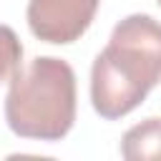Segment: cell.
I'll list each match as a JSON object with an SVG mask.
<instances>
[{
  "label": "cell",
  "instance_id": "obj_1",
  "mask_svg": "<svg viewBox=\"0 0 161 161\" xmlns=\"http://www.w3.org/2000/svg\"><path fill=\"white\" fill-rule=\"evenodd\" d=\"M161 83V23L133 13L118 20L91 68L93 111L116 121L138 108Z\"/></svg>",
  "mask_w": 161,
  "mask_h": 161
},
{
  "label": "cell",
  "instance_id": "obj_2",
  "mask_svg": "<svg viewBox=\"0 0 161 161\" xmlns=\"http://www.w3.org/2000/svg\"><path fill=\"white\" fill-rule=\"evenodd\" d=\"M75 73L55 55H38L10 78L5 123L20 138L60 141L75 123Z\"/></svg>",
  "mask_w": 161,
  "mask_h": 161
},
{
  "label": "cell",
  "instance_id": "obj_3",
  "mask_svg": "<svg viewBox=\"0 0 161 161\" xmlns=\"http://www.w3.org/2000/svg\"><path fill=\"white\" fill-rule=\"evenodd\" d=\"M101 0H28L30 33L50 45L75 43L93 23Z\"/></svg>",
  "mask_w": 161,
  "mask_h": 161
},
{
  "label": "cell",
  "instance_id": "obj_4",
  "mask_svg": "<svg viewBox=\"0 0 161 161\" xmlns=\"http://www.w3.org/2000/svg\"><path fill=\"white\" fill-rule=\"evenodd\" d=\"M121 156L126 161H161V118L151 116L131 126L121 138Z\"/></svg>",
  "mask_w": 161,
  "mask_h": 161
},
{
  "label": "cell",
  "instance_id": "obj_5",
  "mask_svg": "<svg viewBox=\"0 0 161 161\" xmlns=\"http://www.w3.org/2000/svg\"><path fill=\"white\" fill-rule=\"evenodd\" d=\"M23 43L10 25H0V83H10V78L20 70Z\"/></svg>",
  "mask_w": 161,
  "mask_h": 161
},
{
  "label": "cell",
  "instance_id": "obj_6",
  "mask_svg": "<svg viewBox=\"0 0 161 161\" xmlns=\"http://www.w3.org/2000/svg\"><path fill=\"white\" fill-rule=\"evenodd\" d=\"M156 3H158V5H161V0H156Z\"/></svg>",
  "mask_w": 161,
  "mask_h": 161
}]
</instances>
